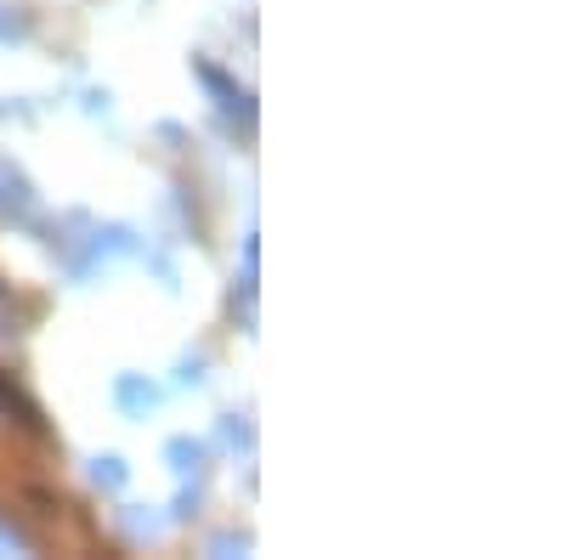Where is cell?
<instances>
[{"label":"cell","mask_w":566,"mask_h":560,"mask_svg":"<svg viewBox=\"0 0 566 560\" xmlns=\"http://www.w3.org/2000/svg\"><path fill=\"white\" fill-rule=\"evenodd\" d=\"M0 210H7V215H29L34 210V187L7 159H0Z\"/></svg>","instance_id":"obj_1"},{"label":"cell","mask_w":566,"mask_h":560,"mask_svg":"<svg viewBox=\"0 0 566 560\" xmlns=\"http://www.w3.org/2000/svg\"><path fill=\"white\" fill-rule=\"evenodd\" d=\"M165 458H170V471H176V476H199V471H205V442H193V436H170V442H165Z\"/></svg>","instance_id":"obj_2"},{"label":"cell","mask_w":566,"mask_h":560,"mask_svg":"<svg viewBox=\"0 0 566 560\" xmlns=\"http://www.w3.org/2000/svg\"><path fill=\"white\" fill-rule=\"evenodd\" d=\"M114 402H119L125 413H148V408L159 402V391H154L148 380H142V373H125V380L114 385Z\"/></svg>","instance_id":"obj_3"},{"label":"cell","mask_w":566,"mask_h":560,"mask_svg":"<svg viewBox=\"0 0 566 560\" xmlns=\"http://www.w3.org/2000/svg\"><path fill=\"white\" fill-rule=\"evenodd\" d=\"M91 482H97V487H108V493H119V487H125V458H114V453L91 458Z\"/></svg>","instance_id":"obj_4"},{"label":"cell","mask_w":566,"mask_h":560,"mask_svg":"<svg viewBox=\"0 0 566 560\" xmlns=\"http://www.w3.org/2000/svg\"><path fill=\"white\" fill-rule=\"evenodd\" d=\"M205 380V357H181V368H176V385H199Z\"/></svg>","instance_id":"obj_5"},{"label":"cell","mask_w":566,"mask_h":560,"mask_svg":"<svg viewBox=\"0 0 566 560\" xmlns=\"http://www.w3.org/2000/svg\"><path fill=\"white\" fill-rule=\"evenodd\" d=\"M221 442H227V447H239V442L250 447V425H239V419H221Z\"/></svg>","instance_id":"obj_6"}]
</instances>
